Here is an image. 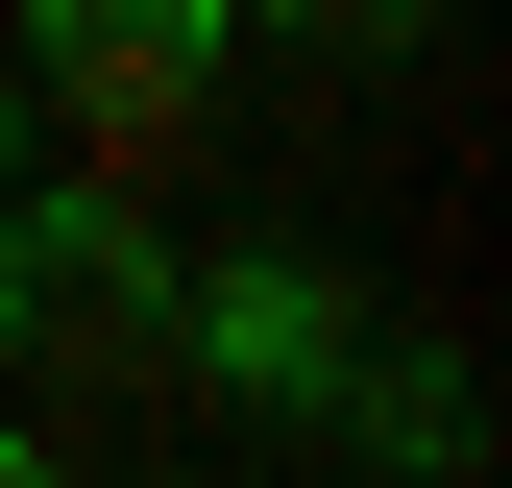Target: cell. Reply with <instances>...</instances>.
<instances>
[{
  "mask_svg": "<svg viewBox=\"0 0 512 488\" xmlns=\"http://www.w3.org/2000/svg\"><path fill=\"white\" fill-rule=\"evenodd\" d=\"M0 366L25 391H171V220L122 171H0Z\"/></svg>",
  "mask_w": 512,
  "mask_h": 488,
  "instance_id": "obj_1",
  "label": "cell"
},
{
  "mask_svg": "<svg viewBox=\"0 0 512 488\" xmlns=\"http://www.w3.org/2000/svg\"><path fill=\"white\" fill-rule=\"evenodd\" d=\"M220 74H244V0H25V147L49 171L171 196L220 147Z\"/></svg>",
  "mask_w": 512,
  "mask_h": 488,
  "instance_id": "obj_2",
  "label": "cell"
},
{
  "mask_svg": "<svg viewBox=\"0 0 512 488\" xmlns=\"http://www.w3.org/2000/svg\"><path fill=\"white\" fill-rule=\"evenodd\" d=\"M366 342H391V293H366L342 244H220V269H171V391H196L220 440H342Z\"/></svg>",
  "mask_w": 512,
  "mask_h": 488,
  "instance_id": "obj_3",
  "label": "cell"
},
{
  "mask_svg": "<svg viewBox=\"0 0 512 488\" xmlns=\"http://www.w3.org/2000/svg\"><path fill=\"white\" fill-rule=\"evenodd\" d=\"M342 440H366V464H415V488H464V464H488V366H464V342H366Z\"/></svg>",
  "mask_w": 512,
  "mask_h": 488,
  "instance_id": "obj_4",
  "label": "cell"
},
{
  "mask_svg": "<svg viewBox=\"0 0 512 488\" xmlns=\"http://www.w3.org/2000/svg\"><path fill=\"white\" fill-rule=\"evenodd\" d=\"M244 25H293V49H391L415 0H244Z\"/></svg>",
  "mask_w": 512,
  "mask_h": 488,
  "instance_id": "obj_5",
  "label": "cell"
},
{
  "mask_svg": "<svg viewBox=\"0 0 512 488\" xmlns=\"http://www.w3.org/2000/svg\"><path fill=\"white\" fill-rule=\"evenodd\" d=\"M49 464H74V440H49V415H0V488H49Z\"/></svg>",
  "mask_w": 512,
  "mask_h": 488,
  "instance_id": "obj_6",
  "label": "cell"
},
{
  "mask_svg": "<svg viewBox=\"0 0 512 488\" xmlns=\"http://www.w3.org/2000/svg\"><path fill=\"white\" fill-rule=\"evenodd\" d=\"M0 171H25V49H0Z\"/></svg>",
  "mask_w": 512,
  "mask_h": 488,
  "instance_id": "obj_7",
  "label": "cell"
}]
</instances>
